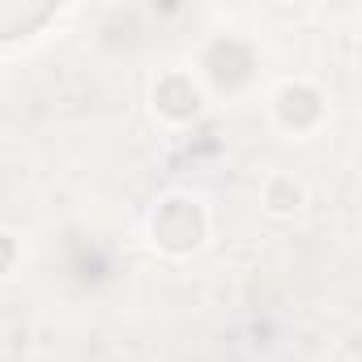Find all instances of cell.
Returning <instances> with one entry per match:
<instances>
[{
	"label": "cell",
	"mask_w": 362,
	"mask_h": 362,
	"mask_svg": "<svg viewBox=\"0 0 362 362\" xmlns=\"http://www.w3.org/2000/svg\"><path fill=\"white\" fill-rule=\"evenodd\" d=\"M214 235V218L209 205L192 192H166L153 209H149V243L170 256V260H188L197 256Z\"/></svg>",
	"instance_id": "cell-1"
},
{
	"label": "cell",
	"mask_w": 362,
	"mask_h": 362,
	"mask_svg": "<svg viewBox=\"0 0 362 362\" xmlns=\"http://www.w3.org/2000/svg\"><path fill=\"white\" fill-rule=\"evenodd\" d=\"M149 103H153V115L166 128H184V124H192L205 111V90H201V81L188 69H166V73L153 77Z\"/></svg>",
	"instance_id": "cell-2"
},
{
	"label": "cell",
	"mask_w": 362,
	"mask_h": 362,
	"mask_svg": "<svg viewBox=\"0 0 362 362\" xmlns=\"http://www.w3.org/2000/svg\"><path fill=\"white\" fill-rule=\"evenodd\" d=\"M303 201H307V192H303L298 179H290V175H269V179H264V188H260V205H264L273 218H290V214H298Z\"/></svg>",
	"instance_id": "cell-3"
},
{
	"label": "cell",
	"mask_w": 362,
	"mask_h": 362,
	"mask_svg": "<svg viewBox=\"0 0 362 362\" xmlns=\"http://www.w3.org/2000/svg\"><path fill=\"white\" fill-rule=\"evenodd\" d=\"M18 264H22V239H18L13 230L0 226V281L13 277V269H18Z\"/></svg>",
	"instance_id": "cell-4"
}]
</instances>
